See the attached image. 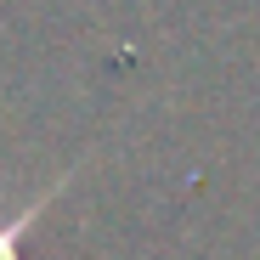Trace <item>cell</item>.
Instances as JSON below:
<instances>
[{"mask_svg":"<svg viewBox=\"0 0 260 260\" xmlns=\"http://www.w3.org/2000/svg\"><path fill=\"white\" fill-rule=\"evenodd\" d=\"M68 181H74V176H62L57 187H46V192H40V198H34L28 209H17V215H12V221H6V226H0V260H23V238H28V226L40 221V209H46V204H51V198H57L62 187H68Z\"/></svg>","mask_w":260,"mask_h":260,"instance_id":"1","label":"cell"}]
</instances>
